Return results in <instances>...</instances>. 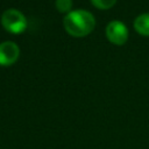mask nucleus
<instances>
[{
	"label": "nucleus",
	"instance_id": "f257e3e1",
	"mask_svg": "<svg viewBox=\"0 0 149 149\" xmlns=\"http://www.w3.org/2000/svg\"><path fill=\"white\" fill-rule=\"evenodd\" d=\"M63 23L68 34L73 37H84L94 29L95 19L90 12L78 9L68 13Z\"/></svg>",
	"mask_w": 149,
	"mask_h": 149
},
{
	"label": "nucleus",
	"instance_id": "f03ea898",
	"mask_svg": "<svg viewBox=\"0 0 149 149\" xmlns=\"http://www.w3.org/2000/svg\"><path fill=\"white\" fill-rule=\"evenodd\" d=\"M1 24L10 34H20L27 28L26 16L17 9H6L1 15Z\"/></svg>",
	"mask_w": 149,
	"mask_h": 149
},
{
	"label": "nucleus",
	"instance_id": "7ed1b4c3",
	"mask_svg": "<svg viewBox=\"0 0 149 149\" xmlns=\"http://www.w3.org/2000/svg\"><path fill=\"white\" fill-rule=\"evenodd\" d=\"M105 34L107 40L116 45H122L128 40V29L121 21H111L106 27Z\"/></svg>",
	"mask_w": 149,
	"mask_h": 149
},
{
	"label": "nucleus",
	"instance_id": "20e7f679",
	"mask_svg": "<svg viewBox=\"0 0 149 149\" xmlns=\"http://www.w3.org/2000/svg\"><path fill=\"white\" fill-rule=\"evenodd\" d=\"M20 56V49L16 43L6 41L0 44V65L9 66L14 64Z\"/></svg>",
	"mask_w": 149,
	"mask_h": 149
},
{
	"label": "nucleus",
	"instance_id": "39448f33",
	"mask_svg": "<svg viewBox=\"0 0 149 149\" xmlns=\"http://www.w3.org/2000/svg\"><path fill=\"white\" fill-rule=\"evenodd\" d=\"M135 30L143 36H149V13L139 15L134 21Z\"/></svg>",
	"mask_w": 149,
	"mask_h": 149
},
{
	"label": "nucleus",
	"instance_id": "423d86ee",
	"mask_svg": "<svg viewBox=\"0 0 149 149\" xmlns=\"http://www.w3.org/2000/svg\"><path fill=\"white\" fill-rule=\"evenodd\" d=\"M72 0H56V8L59 13H70Z\"/></svg>",
	"mask_w": 149,
	"mask_h": 149
},
{
	"label": "nucleus",
	"instance_id": "0eeeda50",
	"mask_svg": "<svg viewBox=\"0 0 149 149\" xmlns=\"http://www.w3.org/2000/svg\"><path fill=\"white\" fill-rule=\"evenodd\" d=\"M91 2L99 9H108L115 5L116 0H91Z\"/></svg>",
	"mask_w": 149,
	"mask_h": 149
}]
</instances>
